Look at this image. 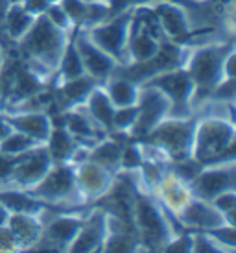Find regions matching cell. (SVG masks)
Returning <instances> with one entry per match:
<instances>
[{
  "label": "cell",
  "instance_id": "33",
  "mask_svg": "<svg viewBox=\"0 0 236 253\" xmlns=\"http://www.w3.org/2000/svg\"><path fill=\"white\" fill-rule=\"evenodd\" d=\"M59 2H61V6H63V9H65V13H67V17H69L70 22H72V26L78 30L81 26V22H83L87 0H59Z\"/></svg>",
  "mask_w": 236,
  "mask_h": 253
},
{
  "label": "cell",
  "instance_id": "8",
  "mask_svg": "<svg viewBox=\"0 0 236 253\" xmlns=\"http://www.w3.org/2000/svg\"><path fill=\"white\" fill-rule=\"evenodd\" d=\"M185 50H187L185 44L164 39L162 44H160V48L157 50V54L153 57H150L146 61H140V63L118 65L113 74L127 78V80L135 82L137 85H144L150 80L157 78L159 74L181 69L183 59H185Z\"/></svg>",
  "mask_w": 236,
  "mask_h": 253
},
{
  "label": "cell",
  "instance_id": "29",
  "mask_svg": "<svg viewBox=\"0 0 236 253\" xmlns=\"http://www.w3.org/2000/svg\"><path fill=\"white\" fill-rule=\"evenodd\" d=\"M111 11V4L109 0H87V7H85V17L81 26L78 30H87L94 26L98 22L105 21Z\"/></svg>",
  "mask_w": 236,
  "mask_h": 253
},
{
  "label": "cell",
  "instance_id": "27",
  "mask_svg": "<svg viewBox=\"0 0 236 253\" xmlns=\"http://www.w3.org/2000/svg\"><path fill=\"white\" fill-rule=\"evenodd\" d=\"M85 67L81 63V57L78 54L74 42L70 39L69 46L63 54L61 61H59V69H57V74L52 82H69V80H76V78L85 76Z\"/></svg>",
  "mask_w": 236,
  "mask_h": 253
},
{
  "label": "cell",
  "instance_id": "13",
  "mask_svg": "<svg viewBox=\"0 0 236 253\" xmlns=\"http://www.w3.org/2000/svg\"><path fill=\"white\" fill-rule=\"evenodd\" d=\"M74 172H76L78 189H79V194L83 196L85 205H92L98 200H102L111 190L113 183L117 179V174H113L111 170L104 169L102 165L90 159H85L79 165H76Z\"/></svg>",
  "mask_w": 236,
  "mask_h": 253
},
{
  "label": "cell",
  "instance_id": "12",
  "mask_svg": "<svg viewBox=\"0 0 236 253\" xmlns=\"http://www.w3.org/2000/svg\"><path fill=\"white\" fill-rule=\"evenodd\" d=\"M150 85H155L168 94V98L172 100V113L170 117L174 119H188L194 117L190 109V100H192V91L194 85L190 82L188 74L183 69L168 71L164 74H159L148 82Z\"/></svg>",
  "mask_w": 236,
  "mask_h": 253
},
{
  "label": "cell",
  "instance_id": "38",
  "mask_svg": "<svg viewBox=\"0 0 236 253\" xmlns=\"http://www.w3.org/2000/svg\"><path fill=\"white\" fill-rule=\"evenodd\" d=\"M9 133H11V127H9V124H7L6 120L0 119V142L4 141Z\"/></svg>",
  "mask_w": 236,
  "mask_h": 253
},
{
  "label": "cell",
  "instance_id": "2",
  "mask_svg": "<svg viewBox=\"0 0 236 253\" xmlns=\"http://www.w3.org/2000/svg\"><path fill=\"white\" fill-rule=\"evenodd\" d=\"M233 48H236L235 41L187 46L181 69L187 72L194 85L192 100H190L192 115H197L201 111L203 106L210 100V94L216 89V85L223 82V59Z\"/></svg>",
  "mask_w": 236,
  "mask_h": 253
},
{
  "label": "cell",
  "instance_id": "26",
  "mask_svg": "<svg viewBox=\"0 0 236 253\" xmlns=\"http://www.w3.org/2000/svg\"><path fill=\"white\" fill-rule=\"evenodd\" d=\"M46 150H48L50 157L54 163H69V159L72 157L74 150H76L79 144L74 141V137L61 126V124H56L54 122V127H52V133H50L48 141H46Z\"/></svg>",
  "mask_w": 236,
  "mask_h": 253
},
{
  "label": "cell",
  "instance_id": "28",
  "mask_svg": "<svg viewBox=\"0 0 236 253\" xmlns=\"http://www.w3.org/2000/svg\"><path fill=\"white\" fill-rule=\"evenodd\" d=\"M37 146H41V144L37 141H34L32 137L11 129V133L0 142V154L9 155V157H19V155L28 154L30 150H34Z\"/></svg>",
  "mask_w": 236,
  "mask_h": 253
},
{
  "label": "cell",
  "instance_id": "5",
  "mask_svg": "<svg viewBox=\"0 0 236 253\" xmlns=\"http://www.w3.org/2000/svg\"><path fill=\"white\" fill-rule=\"evenodd\" d=\"M35 202H41L57 209H78L89 207L85 205L83 196L79 194L76 183L74 165L70 163H54L35 187L24 192Z\"/></svg>",
  "mask_w": 236,
  "mask_h": 253
},
{
  "label": "cell",
  "instance_id": "16",
  "mask_svg": "<svg viewBox=\"0 0 236 253\" xmlns=\"http://www.w3.org/2000/svg\"><path fill=\"white\" fill-rule=\"evenodd\" d=\"M72 42L76 46L78 54L81 57V63L85 67V72L90 78L98 80L100 84H104L107 78L111 76L118 63L113 59L109 54H105L102 48H98L94 42L90 41L83 30H76L72 34Z\"/></svg>",
  "mask_w": 236,
  "mask_h": 253
},
{
  "label": "cell",
  "instance_id": "39",
  "mask_svg": "<svg viewBox=\"0 0 236 253\" xmlns=\"http://www.w3.org/2000/svg\"><path fill=\"white\" fill-rule=\"evenodd\" d=\"M6 50H4V42L0 41V72L4 69V65H6Z\"/></svg>",
  "mask_w": 236,
  "mask_h": 253
},
{
  "label": "cell",
  "instance_id": "36",
  "mask_svg": "<svg viewBox=\"0 0 236 253\" xmlns=\"http://www.w3.org/2000/svg\"><path fill=\"white\" fill-rule=\"evenodd\" d=\"M22 4V7L32 15H42L46 11V7L52 6L54 2H59V0H19Z\"/></svg>",
  "mask_w": 236,
  "mask_h": 253
},
{
  "label": "cell",
  "instance_id": "37",
  "mask_svg": "<svg viewBox=\"0 0 236 253\" xmlns=\"http://www.w3.org/2000/svg\"><path fill=\"white\" fill-rule=\"evenodd\" d=\"M9 207L6 205V202L0 198V225H6V222H7V216H9Z\"/></svg>",
  "mask_w": 236,
  "mask_h": 253
},
{
  "label": "cell",
  "instance_id": "21",
  "mask_svg": "<svg viewBox=\"0 0 236 253\" xmlns=\"http://www.w3.org/2000/svg\"><path fill=\"white\" fill-rule=\"evenodd\" d=\"M41 211H9L6 225L13 233L19 252H32V248L37 244L42 233Z\"/></svg>",
  "mask_w": 236,
  "mask_h": 253
},
{
  "label": "cell",
  "instance_id": "15",
  "mask_svg": "<svg viewBox=\"0 0 236 253\" xmlns=\"http://www.w3.org/2000/svg\"><path fill=\"white\" fill-rule=\"evenodd\" d=\"M177 224L185 231H212L223 225H231L222 211H218L212 202H205L192 196L185 209L175 216Z\"/></svg>",
  "mask_w": 236,
  "mask_h": 253
},
{
  "label": "cell",
  "instance_id": "40",
  "mask_svg": "<svg viewBox=\"0 0 236 253\" xmlns=\"http://www.w3.org/2000/svg\"><path fill=\"white\" fill-rule=\"evenodd\" d=\"M4 109H6V98H4V94H2V89H0V117H2Z\"/></svg>",
  "mask_w": 236,
  "mask_h": 253
},
{
  "label": "cell",
  "instance_id": "41",
  "mask_svg": "<svg viewBox=\"0 0 236 253\" xmlns=\"http://www.w3.org/2000/svg\"><path fill=\"white\" fill-rule=\"evenodd\" d=\"M192 2H201V0H192Z\"/></svg>",
  "mask_w": 236,
  "mask_h": 253
},
{
  "label": "cell",
  "instance_id": "31",
  "mask_svg": "<svg viewBox=\"0 0 236 253\" xmlns=\"http://www.w3.org/2000/svg\"><path fill=\"white\" fill-rule=\"evenodd\" d=\"M212 205L225 214L231 225H236V190H229V192H223L220 196H216L212 200Z\"/></svg>",
  "mask_w": 236,
  "mask_h": 253
},
{
  "label": "cell",
  "instance_id": "10",
  "mask_svg": "<svg viewBox=\"0 0 236 253\" xmlns=\"http://www.w3.org/2000/svg\"><path fill=\"white\" fill-rule=\"evenodd\" d=\"M192 196L212 202L223 192L236 190V159L214 165H203L196 177L188 183Z\"/></svg>",
  "mask_w": 236,
  "mask_h": 253
},
{
  "label": "cell",
  "instance_id": "4",
  "mask_svg": "<svg viewBox=\"0 0 236 253\" xmlns=\"http://www.w3.org/2000/svg\"><path fill=\"white\" fill-rule=\"evenodd\" d=\"M131 224L137 231L142 252H162L175 233L183 231L174 214L162 207L155 196L135 190Z\"/></svg>",
  "mask_w": 236,
  "mask_h": 253
},
{
  "label": "cell",
  "instance_id": "9",
  "mask_svg": "<svg viewBox=\"0 0 236 253\" xmlns=\"http://www.w3.org/2000/svg\"><path fill=\"white\" fill-rule=\"evenodd\" d=\"M172 113V100L162 89L155 85H140V96L137 102V120L131 127L129 139H142L159 126Z\"/></svg>",
  "mask_w": 236,
  "mask_h": 253
},
{
  "label": "cell",
  "instance_id": "23",
  "mask_svg": "<svg viewBox=\"0 0 236 253\" xmlns=\"http://www.w3.org/2000/svg\"><path fill=\"white\" fill-rule=\"evenodd\" d=\"M129 139L122 137V135H105L104 139H100L94 146L89 148V159L98 163V165H102L104 169L111 170L113 174H118L120 172L122 150H124V144Z\"/></svg>",
  "mask_w": 236,
  "mask_h": 253
},
{
  "label": "cell",
  "instance_id": "7",
  "mask_svg": "<svg viewBox=\"0 0 236 253\" xmlns=\"http://www.w3.org/2000/svg\"><path fill=\"white\" fill-rule=\"evenodd\" d=\"M131 19L133 9H125L83 32L98 48L109 54L118 65H127V39H129Z\"/></svg>",
  "mask_w": 236,
  "mask_h": 253
},
{
  "label": "cell",
  "instance_id": "20",
  "mask_svg": "<svg viewBox=\"0 0 236 253\" xmlns=\"http://www.w3.org/2000/svg\"><path fill=\"white\" fill-rule=\"evenodd\" d=\"M96 85H100V82L90 78L89 74L76 80H69V82H52L50 87L54 96V107L63 113L78 106H83L85 100L89 98V94Z\"/></svg>",
  "mask_w": 236,
  "mask_h": 253
},
{
  "label": "cell",
  "instance_id": "19",
  "mask_svg": "<svg viewBox=\"0 0 236 253\" xmlns=\"http://www.w3.org/2000/svg\"><path fill=\"white\" fill-rule=\"evenodd\" d=\"M153 196L157 198V202L170 214L177 216L185 209V205L192 200V190H190V185L185 179H181L174 170L168 167L162 172V176H160L159 183L155 187Z\"/></svg>",
  "mask_w": 236,
  "mask_h": 253
},
{
  "label": "cell",
  "instance_id": "6",
  "mask_svg": "<svg viewBox=\"0 0 236 253\" xmlns=\"http://www.w3.org/2000/svg\"><path fill=\"white\" fill-rule=\"evenodd\" d=\"M196 115L188 119L168 117L155 126L142 141H148L162 150L170 163L192 157V141H194Z\"/></svg>",
  "mask_w": 236,
  "mask_h": 253
},
{
  "label": "cell",
  "instance_id": "25",
  "mask_svg": "<svg viewBox=\"0 0 236 253\" xmlns=\"http://www.w3.org/2000/svg\"><path fill=\"white\" fill-rule=\"evenodd\" d=\"M83 107L105 133H113V117H115L117 109H115V106H113L109 96H107L104 85L100 84L92 89L89 98L85 100Z\"/></svg>",
  "mask_w": 236,
  "mask_h": 253
},
{
  "label": "cell",
  "instance_id": "32",
  "mask_svg": "<svg viewBox=\"0 0 236 253\" xmlns=\"http://www.w3.org/2000/svg\"><path fill=\"white\" fill-rule=\"evenodd\" d=\"M192 246H194V233L192 231H179L175 233L170 239L164 250V253H192Z\"/></svg>",
  "mask_w": 236,
  "mask_h": 253
},
{
  "label": "cell",
  "instance_id": "17",
  "mask_svg": "<svg viewBox=\"0 0 236 253\" xmlns=\"http://www.w3.org/2000/svg\"><path fill=\"white\" fill-rule=\"evenodd\" d=\"M159 21V26L162 30V36L166 41L183 42L190 36V21H188L187 9L183 7L179 0H166L150 6Z\"/></svg>",
  "mask_w": 236,
  "mask_h": 253
},
{
  "label": "cell",
  "instance_id": "24",
  "mask_svg": "<svg viewBox=\"0 0 236 253\" xmlns=\"http://www.w3.org/2000/svg\"><path fill=\"white\" fill-rule=\"evenodd\" d=\"M102 85L115 109L137 106L140 96V85H137L135 82L124 76H118V74H111Z\"/></svg>",
  "mask_w": 236,
  "mask_h": 253
},
{
  "label": "cell",
  "instance_id": "11",
  "mask_svg": "<svg viewBox=\"0 0 236 253\" xmlns=\"http://www.w3.org/2000/svg\"><path fill=\"white\" fill-rule=\"evenodd\" d=\"M52 165L54 161L44 144L30 150L28 154L21 155L15 161L11 176H9V190H15V192L30 190L44 177Z\"/></svg>",
  "mask_w": 236,
  "mask_h": 253
},
{
  "label": "cell",
  "instance_id": "30",
  "mask_svg": "<svg viewBox=\"0 0 236 253\" xmlns=\"http://www.w3.org/2000/svg\"><path fill=\"white\" fill-rule=\"evenodd\" d=\"M42 15H44L56 28L63 30V32H69V34H74V32H76V28L72 26V22H70V19L67 17L65 9H63L61 2H54L52 6L46 7V11Z\"/></svg>",
  "mask_w": 236,
  "mask_h": 253
},
{
  "label": "cell",
  "instance_id": "14",
  "mask_svg": "<svg viewBox=\"0 0 236 253\" xmlns=\"http://www.w3.org/2000/svg\"><path fill=\"white\" fill-rule=\"evenodd\" d=\"M107 237V211L100 205H89L85 212L83 224L76 239L69 246L70 253H98L102 252Z\"/></svg>",
  "mask_w": 236,
  "mask_h": 253
},
{
  "label": "cell",
  "instance_id": "3",
  "mask_svg": "<svg viewBox=\"0 0 236 253\" xmlns=\"http://www.w3.org/2000/svg\"><path fill=\"white\" fill-rule=\"evenodd\" d=\"M235 119L201 111L196 115L192 159L199 165H214L236 159Z\"/></svg>",
  "mask_w": 236,
  "mask_h": 253
},
{
  "label": "cell",
  "instance_id": "1",
  "mask_svg": "<svg viewBox=\"0 0 236 253\" xmlns=\"http://www.w3.org/2000/svg\"><path fill=\"white\" fill-rule=\"evenodd\" d=\"M70 39L72 34L56 28L44 15H37L26 36L13 46L22 67L28 69L44 85H50L56 78L59 61Z\"/></svg>",
  "mask_w": 236,
  "mask_h": 253
},
{
  "label": "cell",
  "instance_id": "18",
  "mask_svg": "<svg viewBox=\"0 0 236 253\" xmlns=\"http://www.w3.org/2000/svg\"><path fill=\"white\" fill-rule=\"evenodd\" d=\"M0 119L6 120L11 129L28 135L39 144H46L54 127V117L50 111H6Z\"/></svg>",
  "mask_w": 236,
  "mask_h": 253
},
{
  "label": "cell",
  "instance_id": "34",
  "mask_svg": "<svg viewBox=\"0 0 236 253\" xmlns=\"http://www.w3.org/2000/svg\"><path fill=\"white\" fill-rule=\"evenodd\" d=\"M159 2H166V0H109V4H111L109 17L122 13L125 9H133L137 6H153V4H159Z\"/></svg>",
  "mask_w": 236,
  "mask_h": 253
},
{
  "label": "cell",
  "instance_id": "35",
  "mask_svg": "<svg viewBox=\"0 0 236 253\" xmlns=\"http://www.w3.org/2000/svg\"><path fill=\"white\" fill-rule=\"evenodd\" d=\"M15 252H19V248H17V240H15L13 233L9 231L7 225H0V253Z\"/></svg>",
  "mask_w": 236,
  "mask_h": 253
},
{
  "label": "cell",
  "instance_id": "22",
  "mask_svg": "<svg viewBox=\"0 0 236 253\" xmlns=\"http://www.w3.org/2000/svg\"><path fill=\"white\" fill-rule=\"evenodd\" d=\"M7 6L2 11V19H0V30L7 41L15 44L19 42L22 37L26 36V32L32 28L35 21V15L28 13L19 0H7Z\"/></svg>",
  "mask_w": 236,
  "mask_h": 253
}]
</instances>
